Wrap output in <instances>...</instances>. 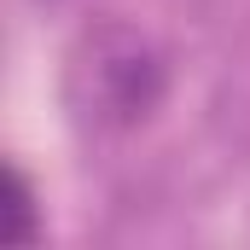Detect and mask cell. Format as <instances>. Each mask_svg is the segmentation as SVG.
I'll use <instances>...</instances> for the list:
<instances>
[{"label":"cell","mask_w":250,"mask_h":250,"mask_svg":"<svg viewBox=\"0 0 250 250\" xmlns=\"http://www.w3.org/2000/svg\"><path fill=\"white\" fill-rule=\"evenodd\" d=\"M70 111L93 128H134L146 123L163 99V59L151 53L146 35H134L123 23H105L93 35H82V47L70 53Z\"/></svg>","instance_id":"1"},{"label":"cell","mask_w":250,"mask_h":250,"mask_svg":"<svg viewBox=\"0 0 250 250\" xmlns=\"http://www.w3.org/2000/svg\"><path fill=\"white\" fill-rule=\"evenodd\" d=\"M35 239V187L23 181V169H12V204H6V245H29Z\"/></svg>","instance_id":"2"}]
</instances>
